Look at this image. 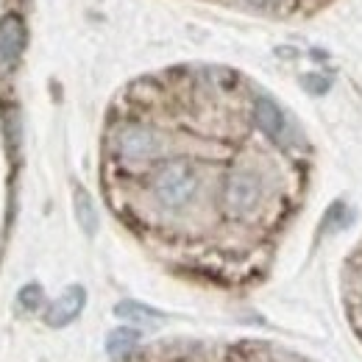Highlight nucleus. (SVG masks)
I'll return each instance as SVG.
<instances>
[{
  "label": "nucleus",
  "mask_w": 362,
  "mask_h": 362,
  "mask_svg": "<svg viewBox=\"0 0 362 362\" xmlns=\"http://www.w3.org/2000/svg\"><path fill=\"white\" fill-rule=\"evenodd\" d=\"M248 3L257 6V8H265V11H279V8L287 6V0H248Z\"/></svg>",
  "instance_id": "obj_12"
},
{
  "label": "nucleus",
  "mask_w": 362,
  "mask_h": 362,
  "mask_svg": "<svg viewBox=\"0 0 362 362\" xmlns=\"http://www.w3.org/2000/svg\"><path fill=\"white\" fill-rule=\"evenodd\" d=\"M40 304H42V287H40V284H25V287L20 290V307L37 310Z\"/></svg>",
  "instance_id": "obj_10"
},
{
  "label": "nucleus",
  "mask_w": 362,
  "mask_h": 362,
  "mask_svg": "<svg viewBox=\"0 0 362 362\" xmlns=\"http://www.w3.org/2000/svg\"><path fill=\"white\" fill-rule=\"evenodd\" d=\"M139 332L136 329H115L109 337H106V351L109 354H126L132 351L136 343H139Z\"/></svg>",
  "instance_id": "obj_8"
},
{
  "label": "nucleus",
  "mask_w": 362,
  "mask_h": 362,
  "mask_svg": "<svg viewBox=\"0 0 362 362\" xmlns=\"http://www.w3.org/2000/svg\"><path fill=\"white\" fill-rule=\"evenodd\" d=\"M257 123L273 139H279V142L287 139V120H284L281 109L273 103L271 98H259L257 100Z\"/></svg>",
  "instance_id": "obj_6"
},
{
  "label": "nucleus",
  "mask_w": 362,
  "mask_h": 362,
  "mask_svg": "<svg viewBox=\"0 0 362 362\" xmlns=\"http://www.w3.org/2000/svg\"><path fill=\"white\" fill-rule=\"evenodd\" d=\"M84 304H87V290H84L81 284H73V287H67V290L62 293V298H56V301H53V307L47 310V317H45L47 326H53V329H62V326L73 323L76 317L81 315Z\"/></svg>",
  "instance_id": "obj_4"
},
{
  "label": "nucleus",
  "mask_w": 362,
  "mask_h": 362,
  "mask_svg": "<svg viewBox=\"0 0 362 362\" xmlns=\"http://www.w3.org/2000/svg\"><path fill=\"white\" fill-rule=\"evenodd\" d=\"M25 45V25L20 17H3L0 20V73L14 67Z\"/></svg>",
  "instance_id": "obj_5"
},
{
  "label": "nucleus",
  "mask_w": 362,
  "mask_h": 362,
  "mask_svg": "<svg viewBox=\"0 0 362 362\" xmlns=\"http://www.w3.org/2000/svg\"><path fill=\"white\" fill-rule=\"evenodd\" d=\"M73 204H76V218H78V226L84 228V231L92 237V234L98 231V212H95V204H92L90 192L78 187V189H76Z\"/></svg>",
  "instance_id": "obj_7"
},
{
  "label": "nucleus",
  "mask_w": 362,
  "mask_h": 362,
  "mask_svg": "<svg viewBox=\"0 0 362 362\" xmlns=\"http://www.w3.org/2000/svg\"><path fill=\"white\" fill-rule=\"evenodd\" d=\"M304 87L313 92V95H323V92L329 90V81L320 78V76H307V78H304Z\"/></svg>",
  "instance_id": "obj_11"
},
{
  "label": "nucleus",
  "mask_w": 362,
  "mask_h": 362,
  "mask_svg": "<svg viewBox=\"0 0 362 362\" xmlns=\"http://www.w3.org/2000/svg\"><path fill=\"white\" fill-rule=\"evenodd\" d=\"M115 315L126 317V320H139V323H151V320H162V313L145 307V304H136V301H123L115 307Z\"/></svg>",
  "instance_id": "obj_9"
},
{
  "label": "nucleus",
  "mask_w": 362,
  "mask_h": 362,
  "mask_svg": "<svg viewBox=\"0 0 362 362\" xmlns=\"http://www.w3.org/2000/svg\"><path fill=\"white\" fill-rule=\"evenodd\" d=\"M117 151L132 162H145L162 151V139L148 126H126L117 134Z\"/></svg>",
  "instance_id": "obj_3"
},
{
  "label": "nucleus",
  "mask_w": 362,
  "mask_h": 362,
  "mask_svg": "<svg viewBox=\"0 0 362 362\" xmlns=\"http://www.w3.org/2000/svg\"><path fill=\"white\" fill-rule=\"evenodd\" d=\"M195 189H198V176L187 162H168L153 176V195L168 209H181L184 204H189Z\"/></svg>",
  "instance_id": "obj_1"
},
{
  "label": "nucleus",
  "mask_w": 362,
  "mask_h": 362,
  "mask_svg": "<svg viewBox=\"0 0 362 362\" xmlns=\"http://www.w3.org/2000/svg\"><path fill=\"white\" fill-rule=\"evenodd\" d=\"M259 198H262V184L251 170H234L226 179L223 201H226V209L231 215H237V218L254 215L259 206Z\"/></svg>",
  "instance_id": "obj_2"
}]
</instances>
